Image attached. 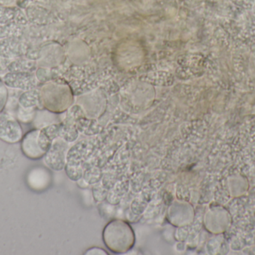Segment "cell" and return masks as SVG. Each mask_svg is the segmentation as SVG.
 Segmentation results:
<instances>
[{
  "instance_id": "1",
  "label": "cell",
  "mask_w": 255,
  "mask_h": 255,
  "mask_svg": "<svg viewBox=\"0 0 255 255\" xmlns=\"http://www.w3.org/2000/svg\"><path fill=\"white\" fill-rule=\"evenodd\" d=\"M21 141L22 153L31 160L41 158L50 148V139L42 130H30Z\"/></svg>"
},
{
  "instance_id": "2",
  "label": "cell",
  "mask_w": 255,
  "mask_h": 255,
  "mask_svg": "<svg viewBox=\"0 0 255 255\" xmlns=\"http://www.w3.org/2000/svg\"><path fill=\"white\" fill-rule=\"evenodd\" d=\"M22 129L19 121L7 112L0 113V139L9 144L22 140Z\"/></svg>"
},
{
  "instance_id": "3",
  "label": "cell",
  "mask_w": 255,
  "mask_h": 255,
  "mask_svg": "<svg viewBox=\"0 0 255 255\" xmlns=\"http://www.w3.org/2000/svg\"><path fill=\"white\" fill-rule=\"evenodd\" d=\"M40 169H34L28 176V183L30 187L34 190H40L46 184V176Z\"/></svg>"
},
{
  "instance_id": "4",
  "label": "cell",
  "mask_w": 255,
  "mask_h": 255,
  "mask_svg": "<svg viewBox=\"0 0 255 255\" xmlns=\"http://www.w3.org/2000/svg\"><path fill=\"white\" fill-rule=\"evenodd\" d=\"M39 99L40 97L37 93L31 90L23 93L19 97V105L25 109H34L38 103Z\"/></svg>"
},
{
  "instance_id": "5",
  "label": "cell",
  "mask_w": 255,
  "mask_h": 255,
  "mask_svg": "<svg viewBox=\"0 0 255 255\" xmlns=\"http://www.w3.org/2000/svg\"><path fill=\"white\" fill-rule=\"evenodd\" d=\"M34 114H35L34 109H25V108L22 107L19 105V109L17 110L16 117H17V119L19 121L24 123H28L32 121Z\"/></svg>"
},
{
  "instance_id": "6",
  "label": "cell",
  "mask_w": 255,
  "mask_h": 255,
  "mask_svg": "<svg viewBox=\"0 0 255 255\" xmlns=\"http://www.w3.org/2000/svg\"><path fill=\"white\" fill-rule=\"evenodd\" d=\"M8 98V91L4 81L0 79V113L4 111Z\"/></svg>"
},
{
  "instance_id": "7",
  "label": "cell",
  "mask_w": 255,
  "mask_h": 255,
  "mask_svg": "<svg viewBox=\"0 0 255 255\" xmlns=\"http://www.w3.org/2000/svg\"><path fill=\"white\" fill-rule=\"evenodd\" d=\"M23 0H0V6L4 7H13L19 5Z\"/></svg>"
}]
</instances>
